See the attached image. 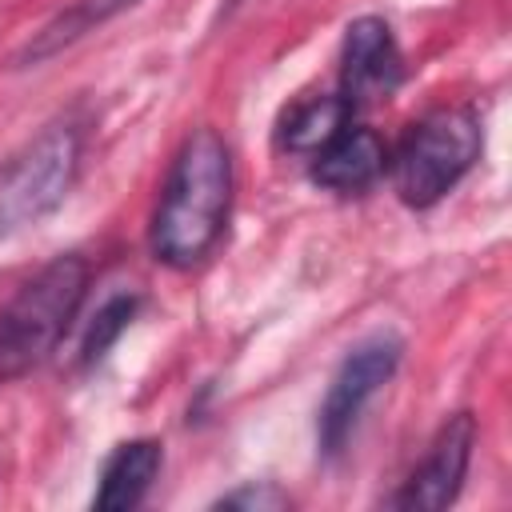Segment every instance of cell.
<instances>
[{
    "label": "cell",
    "instance_id": "6da1fadb",
    "mask_svg": "<svg viewBox=\"0 0 512 512\" xmlns=\"http://www.w3.org/2000/svg\"><path fill=\"white\" fill-rule=\"evenodd\" d=\"M232 208V152L216 128H196L160 188L148 248L168 268H196L224 236Z\"/></svg>",
    "mask_w": 512,
    "mask_h": 512
},
{
    "label": "cell",
    "instance_id": "7a4b0ae2",
    "mask_svg": "<svg viewBox=\"0 0 512 512\" xmlns=\"http://www.w3.org/2000/svg\"><path fill=\"white\" fill-rule=\"evenodd\" d=\"M88 292V260L76 252L40 264L0 304V384L32 372L72 328Z\"/></svg>",
    "mask_w": 512,
    "mask_h": 512
},
{
    "label": "cell",
    "instance_id": "3957f363",
    "mask_svg": "<svg viewBox=\"0 0 512 512\" xmlns=\"http://www.w3.org/2000/svg\"><path fill=\"white\" fill-rule=\"evenodd\" d=\"M480 156V120L472 108H432L412 120L388 152L392 188L408 208H432Z\"/></svg>",
    "mask_w": 512,
    "mask_h": 512
},
{
    "label": "cell",
    "instance_id": "277c9868",
    "mask_svg": "<svg viewBox=\"0 0 512 512\" xmlns=\"http://www.w3.org/2000/svg\"><path fill=\"white\" fill-rule=\"evenodd\" d=\"M84 124L64 116L40 128L0 176V240L52 216L76 184Z\"/></svg>",
    "mask_w": 512,
    "mask_h": 512
},
{
    "label": "cell",
    "instance_id": "5b68a950",
    "mask_svg": "<svg viewBox=\"0 0 512 512\" xmlns=\"http://www.w3.org/2000/svg\"><path fill=\"white\" fill-rule=\"evenodd\" d=\"M404 356V340L388 328L364 336L360 344H352V352L340 360V368L332 372V384L320 400L316 412V444L320 456H340L364 416V408L372 404V396L396 376Z\"/></svg>",
    "mask_w": 512,
    "mask_h": 512
},
{
    "label": "cell",
    "instance_id": "8992f818",
    "mask_svg": "<svg viewBox=\"0 0 512 512\" xmlns=\"http://www.w3.org/2000/svg\"><path fill=\"white\" fill-rule=\"evenodd\" d=\"M472 448H476V416L472 412L448 416L440 424V432L432 436L424 460L412 468V476L400 484V492L388 496V508H404V512L448 508L460 496V484L472 464Z\"/></svg>",
    "mask_w": 512,
    "mask_h": 512
},
{
    "label": "cell",
    "instance_id": "52a82bcc",
    "mask_svg": "<svg viewBox=\"0 0 512 512\" xmlns=\"http://www.w3.org/2000/svg\"><path fill=\"white\" fill-rule=\"evenodd\" d=\"M404 80V52L384 16H356L340 44V96L356 104L388 100Z\"/></svg>",
    "mask_w": 512,
    "mask_h": 512
},
{
    "label": "cell",
    "instance_id": "ba28073f",
    "mask_svg": "<svg viewBox=\"0 0 512 512\" xmlns=\"http://www.w3.org/2000/svg\"><path fill=\"white\" fill-rule=\"evenodd\" d=\"M308 172H312V184L340 196H356V192H368L388 172V148L372 128L348 120L324 148L308 156Z\"/></svg>",
    "mask_w": 512,
    "mask_h": 512
},
{
    "label": "cell",
    "instance_id": "9c48e42d",
    "mask_svg": "<svg viewBox=\"0 0 512 512\" xmlns=\"http://www.w3.org/2000/svg\"><path fill=\"white\" fill-rule=\"evenodd\" d=\"M140 0H72L68 8H60L48 24H40L16 52H12V68H40L52 56L68 52L72 44H80L88 32H96L100 24L116 20L120 12L136 8Z\"/></svg>",
    "mask_w": 512,
    "mask_h": 512
},
{
    "label": "cell",
    "instance_id": "30bf717a",
    "mask_svg": "<svg viewBox=\"0 0 512 512\" xmlns=\"http://www.w3.org/2000/svg\"><path fill=\"white\" fill-rule=\"evenodd\" d=\"M160 464H164L160 440L140 436V440L116 444L112 456L100 468V484H96L92 504L100 512H128V508H136L148 496L152 480L160 476Z\"/></svg>",
    "mask_w": 512,
    "mask_h": 512
},
{
    "label": "cell",
    "instance_id": "8fae6325",
    "mask_svg": "<svg viewBox=\"0 0 512 512\" xmlns=\"http://www.w3.org/2000/svg\"><path fill=\"white\" fill-rule=\"evenodd\" d=\"M348 116H352V104L340 92L304 96L292 108H284V116L276 124V144H280V152L312 156L348 124Z\"/></svg>",
    "mask_w": 512,
    "mask_h": 512
},
{
    "label": "cell",
    "instance_id": "7c38bea8",
    "mask_svg": "<svg viewBox=\"0 0 512 512\" xmlns=\"http://www.w3.org/2000/svg\"><path fill=\"white\" fill-rule=\"evenodd\" d=\"M136 296L128 292V296H112V300H104L100 304V312L92 316V324H88V336H84V344H80V364H96L112 344H116V336L132 324V316H136Z\"/></svg>",
    "mask_w": 512,
    "mask_h": 512
},
{
    "label": "cell",
    "instance_id": "4fadbf2b",
    "mask_svg": "<svg viewBox=\"0 0 512 512\" xmlns=\"http://www.w3.org/2000/svg\"><path fill=\"white\" fill-rule=\"evenodd\" d=\"M288 504H292L288 492H280L276 484H244L216 500V508H248V512L252 508H288Z\"/></svg>",
    "mask_w": 512,
    "mask_h": 512
},
{
    "label": "cell",
    "instance_id": "5bb4252c",
    "mask_svg": "<svg viewBox=\"0 0 512 512\" xmlns=\"http://www.w3.org/2000/svg\"><path fill=\"white\" fill-rule=\"evenodd\" d=\"M240 4H248V0H228V4H224V8H220V16H232V12H236V8H240Z\"/></svg>",
    "mask_w": 512,
    "mask_h": 512
}]
</instances>
